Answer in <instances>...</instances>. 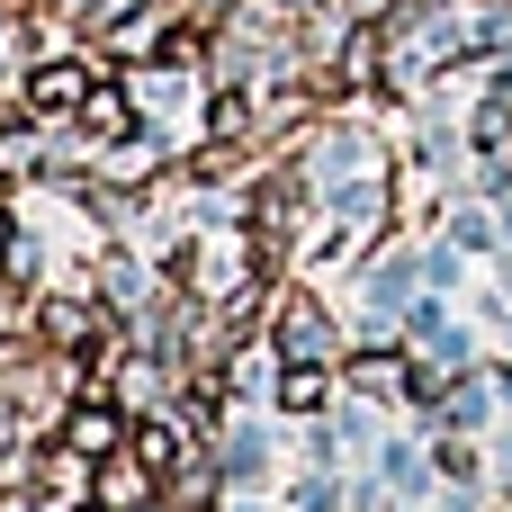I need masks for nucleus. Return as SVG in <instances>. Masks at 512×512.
Returning a JSON list of instances; mask_svg holds the SVG:
<instances>
[{"label": "nucleus", "instance_id": "obj_1", "mask_svg": "<svg viewBox=\"0 0 512 512\" xmlns=\"http://www.w3.org/2000/svg\"><path fill=\"white\" fill-rule=\"evenodd\" d=\"M81 99H90V63H81V54L27 72V108H36V117H81Z\"/></svg>", "mask_w": 512, "mask_h": 512}, {"label": "nucleus", "instance_id": "obj_3", "mask_svg": "<svg viewBox=\"0 0 512 512\" xmlns=\"http://www.w3.org/2000/svg\"><path fill=\"white\" fill-rule=\"evenodd\" d=\"M63 450H81V459H108V450H126V432H117V414H108V405H81V414L63 423Z\"/></svg>", "mask_w": 512, "mask_h": 512}, {"label": "nucleus", "instance_id": "obj_2", "mask_svg": "<svg viewBox=\"0 0 512 512\" xmlns=\"http://www.w3.org/2000/svg\"><path fill=\"white\" fill-rule=\"evenodd\" d=\"M144 495H153V468H144L135 450H108V459H99V512H135Z\"/></svg>", "mask_w": 512, "mask_h": 512}, {"label": "nucleus", "instance_id": "obj_4", "mask_svg": "<svg viewBox=\"0 0 512 512\" xmlns=\"http://www.w3.org/2000/svg\"><path fill=\"white\" fill-rule=\"evenodd\" d=\"M72 512H81V504H72Z\"/></svg>", "mask_w": 512, "mask_h": 512}]
</instances>
